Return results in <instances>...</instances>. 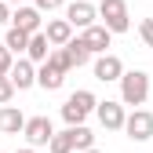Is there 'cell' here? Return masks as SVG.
Here are the masks:
<instances>
[{"label":"cell","instance_id":"1","mask_svg":"<svg viewBox=\"0 0 153 153\" xmlns=\"http://www.w3.org/2000/svg\"><path fill=\"white\" fill-rule=\"evenodd\" d=\"M95 109H99V99H95L91 91H73L69 99H66V106H62V120L69 128H80Z\"/></svg>","mask_w":153,"mask_h":153},{"label":"cell","instance_id":"2","mask_svg":"<svg viewBox=\"0 0 153 153\" xmlns=\"http://www.w3.org/2000/svg\"><path fill=\"white\" fill-rule=\"evenodd\" d=\"M146 99H149V76H146L142 69H131V73H124V76H120V102L139 109Z\"/></svg>","mask_w":153,"mask_h":153},{"label":"cell","instance_id":"3","mask_svg":"<svg viewBox=\"0 0 153 153\" xmlns=\"http://www.w3.org/2000/svg\"><path fill=\"white\" fill-rule=\"evenodd\" d=\"M99 18L109 33H128L131 29V15H128V4L124 0H102L99 4Z\"/></svg>","mask_w":153,"mask_h":153},{"label":"cell","instance_id":"4","mask_svg":"<svg viewBox=\"0 0 153 153\" xmlns=\"http://www.w3.org/2000/svg\"><path fill=\"white\" fill-rule=\"evenodd\" d=\"M95 18H99V7H95L91 0H73V4L66 7V22L73 29H91Z\"/></svg>","mask_w":153,"mask_h":153},{"label":"cell","instance_id":"5","mask_svg":"<svg viewBox=\"0 0 153 153\" xmlns=\"http://www.w3.org/2000/svg\"><path fill=\"white\" fill-rule=\"evenodd\" d=\"M124 131H128V139H131V142H146V139H153V113H146V109L128 113Z\"/></svg>","mask_w":153,"mask_h":153},{"label":"cell","instance_id":"6","mask_svg":"<svg viewBox=\"0 0 153 153\" xmlns=\"http://www.w3.org/2000/svg\"><path fill=\"white\" fill-rule=\"evenodd\" d=\"M22 135H26V142L36 149V146H51V139H55V128H51V120H48V117H29Z\"/></svg>","mask_w":153,"mask_h":153},{"label":"cell","instance_id":"7","mask_svg":"<svg viewBox=\"0 0 153 153\" xmlns=\"http://www.w3.org/2000/svg\"><path fill=\"white\" fill-rule=\"evenodd\" d=\"M99 120H102V128H109V131H120L124 124H128V113H124V102H113V99H106V102H99Z\"/></svg>","mask_w":153,"mask_h":153},{"label":"cell","instance_id":"8","mask_svg":"<svg viewBox=\"0 0 153 153\" xmlns=\"http://www.w3.org/2000/svg\"><path fill=\"white\" fill-rule=\"evenodd\" d=\"M120 76H124V62L117 55H99L95 59V80L109 84V80H120Z\"/></svg>","mask_w":153,"mask_h":153},{"label":"cell","instance_id":"9","mask_svg":"<svg viewBox=\"0 0 153 153\" xmlns=\"http://www.w3.org/2000/svg\"><path fill=\"white\" fill-rule=\"evenodd\" d=\"M40 22H44V18H40V11H36V7H15V15H11V29H22V33H44L40 29Z\"/></svg>","mask_w":153,"mask_h":153},{"label":"cell","instance_id":"10","mask_svg":"<svg viewBox=\"0 0 153 153\" xmlns=\"http://www.w3.org/2000/svg\"><path fill=\"white\" fill-rule=\"evenodd\" d=\"M44 36H48V44H55V48H66V44L73 40V26L66 22V18H51V22L44 26Z\"/></svg>","mask_w":153,"mask_h":153},{"label":"cell","instance_id":"11","mask_svg":"<svg viewBox=\"0 0 153 153\" xmlns=\"http://www.w3.org/2000/svg\"><path fill=\"white\" fill-rule=\"evenodd\" d=\"M109 40H113V33H109L106 26H91V29H84V44H88L91 55H109V51H106Z\"/></svg>","mask_w":153,"mask_h":153},{"label":"cell","instance_id":"12","mask_svg":"<svg viewBox=\"0 0 153 153\" xmlns=\"http://www.w3.org/2000/svg\"><path fill=\"white\" fill-rule=\"evenodd\" d=\"M11 84H15L18 91L33 88V84H36V66H33L29 59H18V62H15V69H11Z\"/></svg>","mask_w":153,"mask_h":153},{"label":"cell","instance_id":"13","mask_svg":"<svg viewBox=\"0 0 153 153\" xmlns=\"http://www.w3.org/2000/svg\"><path fill=\"white\" fill-rule=\"evenodd\" d=\"M0 131H4V135H18V131H26V117H22V109H15V106H0Z\"/></svg>","mask_w":153,"mask_h":153},{"label":"cell","instance_id":"14","mask_svg":"<svg viewBox=\"0 0 153 153\" xmlns=\"http://www.w3.org/2000/svg\"><path fill=\"white\" fill-rule=\"evenodd\" d=\"M26 59H29L33 66H44V62L51 59V44H48L44 33H33V36H29V51H26Z\"/></svg>","mask_w":153,"mask_h":153},{"label":"cell","instance_id":"15","mask_svg":"<svg viewBox=\"0 0 153 153\" xmlns=\"http://www.w3.org/2000/svg\"><path fill=\"white\" fill-rule=\"evenodd\" d=\"M62 80H66V73H62V69H55L51 62H44L40 69H36V84H40L44 91H59Z\"/></svg>","mask_w":153,"mask_h":153},{"label":"cell","instance_id":"16","mask_svg":"<svg viewBox=\"0 0 153 153\" xmlns=\"http://www.w3.org/2000/svg\"><path fill=\"white\" fill-rule=\"evenodd\" d=\"M4 44H7L11 55H22V51H29V33H22V29H7Z\"/></svg>","mask_w":153,"mask_h":153},{"label":"cell","instance_id":"17","mask_svg":"<svg viewBox=\"0 0 153 153\" xmlns=\"http://www.w3.org/2000/svg\"><path fill=\"white\" fill-rule=\"evenodd\" d=\"M66 51H69V59H73V66H84V62L91 59V51H88V44H84V36H73V40L66 44Z\"/></svg>","mask_w":153,"mask_h":153},{"label":"cell","instance_id":"18","mask_svg":"<svg viewBox=\"0 0 153 153\" xmlns=\"http://www.w3.org/2000/svg\"><path fill=\"white\" fill-rule=\"evenodd\" d=\"M51 153H73L76 146H73V128H66V131H55V139H51V146H48Z\"/></svg>","mask_w":153,"mask_h":153},{"label":"cell","instance_id":"19","mask_svg":"<svg viewBox=\"0 0 153 153\" xmlns=\"http://www.w3.org/2000/svg\"><path fill=\"white\" fill-rule=\"evenodd\" d=\"M73 146L80 149V153H84V149H95V135H91L84 124H80V128H73Z\"/></svg>","mask_w":153,"mask_h":153},{"label":"cell","instance_id":"20","mask_svg":"<svg viewBox=\"0 0 153 153\" xmlns=\"http://www.w3.org/2000/svg\"><path fill=\"white\" fill-rule=\"evenodd\" d=\"M48 62H51L55 69H62V73H69V69H73V59H69V51H66V48H55Z\"/></svg>","mask_w":153,"mask_h":153},{"label":"cell","instance_id":"21","mask_svg":"<svg viewBox=\"0 0 153 153\" xmlns=\"http://www.w3.org/2000/svg\"><path fill=\"white\" fill-rule=\"evenodd\" d=\"M15 69V55L7 51V44H0V76H11Z\"/></svg>","mask_w":153,"mask_h":153},{"label":"cell","instance_id":"22","mask_svg":"<svg viewBox=\"0 0 153 153\" xmlns=\"http://www.w3.org/2000/svg\"><path fill=\"white\" fill-rule=\"evenodd\" d=\"M15 91H18V88L11 84V76H0V106H7V102L15 99Z\"/></svg>","mask_w":153,"mask_h":153},{"label":"cell","instance_id":"23","mask_svg":"<svg viewBox=\"0 0 153 153\" xmlns=\"http://www.w3.org/2000/svg\"><path fill=\"white\" fill-rule=\"evenodd\" d=\"M139 36H142L146 48H153V18H142L139 22Z\"/></svg>","mask_w":153,"mask_h":153},{"label":"cell","instance_id":"24","mask_svg":"<svg viewBox=\"0 0 153 153\" xmlns=\"http://www.w3.org/2000/svg\"><path fill=\"white\" fill-rule=\"evenodd\" d=\"M62 7V0H36V11H55Z\"/></svg>","mask_w":153,"mask_h":153},{"label":"cell","instance_id":"25","mask_svg":"<svg viewBox=\"0 0 153 153\" xmlns=\"http://www.w3.org/2000/svg\"><path fill=\"white\" fill-rule=\"evenodd\" d=\"M11 15H15V11H11V4H4V0H0V26L11 22Z\"/></svg>","mask_w":153,"mask_h":153},{"label":"cell","instance_id":"26","mask_svg":"<svg viewBox=\"0 0 153 153\" xmlns=\"http://www.w3.org/2000/svg\"><path fill=\"white\" fill-rule=\"evenodd\" d=\"M18 153H36V149H33V146H26V149H18Z\"/></svg>","mask_w":153,"mask_h":153},{"label":"cell","instance_id":"27","mask_svg":"<svg viewBox=\"0 0 153 153\" xmlns=\"http://www.w3.org/2000/svg\"><path fill=\"white\" fill-rule=\"evenodd\" d=\"M4 4H22V0H4Z\"/></svg>","mask_w":153,"mask_h":153},{"label":"cell","instance_id":"28","mask_svg":"<svg viewBox=\"0 0 153 153\" xmlns=\"http://www.w3.org/2000/svg\"><path fill=\"white\" fill-rule=\"evenodd\" d=\"M84 153H102V149H84Z\"/></svg>","mask_w":153,"mask_h":153}]
</instances>
